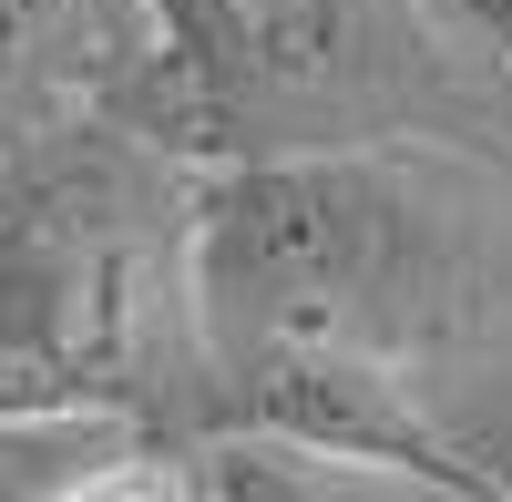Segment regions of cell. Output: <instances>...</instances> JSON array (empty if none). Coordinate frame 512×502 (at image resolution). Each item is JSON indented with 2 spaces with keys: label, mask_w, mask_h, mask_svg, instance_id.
Returning a JSON list of instances; mask_svg holds the SVG:
<instances>
[{
  "label": "cell",
  "mask_w": 512,
  "mask_h": 502,
  "mask_svg": "<svg viewBox=\"0 0 512 502\" xmlns=\"http://www.w3.org/2000/svg\"><path fill=\"white\" fill-rule=\"evenodd\" d=\"M134 11L154 21L164 62H175L185 82H205V93L256 62V0H134Z\"/></svg>",
  "instance_id": "obj_6"
},
{
  "label": "cell",
  "mask_w": 512,
  "mask_h": 502,
  "mask_svg": "<svg viewBox=\"0 0 512 502\" xmlns=\"http://www.w3.org/2000/svg\"><path fill=\"white\" fill-rule=\"evenodd\" d=\"M185 287L216 359L349 339L410 369L472 318V226L390 154H267L195 185Z\"/></svg>",
  "instance_id": "obj_1"
},
{
  "label": "cell",
  "mask_w": 512,
  "mask_h": 502,
  "mask_svg": "<svg viewBox=\"0 0 512 502\" xmlns=\"http://www.w3.org/2000/svg\"><path fill=\"white\" fill-rule=\"evenodd\" d=\"M93 62V0H0V134Z\"/></svg>",
  "instance_id": "obj_5"
},
{
  "label": "cell",
  "mask_w": 512,
  "mask_h": 502,
  "mask_svg": "<svg viewBox=\"0 0 512 502\" xmlns=\"http://www.w3.org/2000/svg\"><path fill=\"white\" fill-rule=\"evenodd\" d=\"M123 400H72V410H0V502H123V492H175L154 472Z\"/></svg>",
  "instance_id": "obj_4"
},
{
  "label": "cell",
  "mask_w": 512,
  "mask_h": 502,
  "mask_svg": "<svg viewBox=\"0 0 512 502\" xmlns=\"http://www.w3.org/2000/svg\"><path fill=\"white\" fill-rule=\"evenodd\" d=\"M154 349V246L93 185L0 216V410L123 400Z\"/></svg>",
  "instance_id": "obj_2"
},
{
  "label": "cell",
  "mask_w": 512,
  "mask_h": 502,
  "mask_svg": "<svg viewBox=\"0 0 512 502\" xmlns=\"http://www.w3.org/2000/svg\"><path fill=\"white\" fill-rule=\"evenodd\" d=\"M216 380H226V421L318 441V451H338V462H369V472H390V482L431 492V502L512 492L492 462H472V451L410 400L400 359H379V349H349V339H267V349L216 359Z\"/></svg>",
  "instance_id": "obj_3"
},
{
  "label": "cell",
  "mask_w": 512,
  "mask_h": 502,
  "mask_svg": "<svg viewBox=\"0 0 512 502\" xmlns=\"http://www.w3.org/2000/svg\"><path fill=\"white\" fill-rule=\"evenodd\" d=\"M431 21H441V31H461L492 72H512V0H431Z\"/></svg>",
  "instance_id": "obj_7"
}]
</instances>
